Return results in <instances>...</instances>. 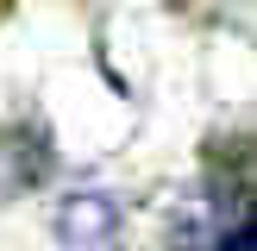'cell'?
<instances>
[{
  "label": "cell",
  "mask_w": 257,
  "mask_h": 251,
  "mask_svg": "<svg viewBox=\"0 0 257 251\" xmlns=\"http://www.w3.org/2000/svg\"><path fill=\"white\" fill-rule=\"evenodd\" d=\"M50 226H57V245L63 251H107L113 232H119V207H113L107 195H88V188H82V195H69L57 207Z\"/></svg>",
  "instance_id": "obj_2"
},
{
  "label": "cell",
  "mask_w": 257,
  "mask_h": 251,
  "mask_svg": "<svg viewBox=\"0 0 257 251\" xmlns=\"http://www.w3.org/2000/svg\"><path fill=\"white\" fill-rule=\"evenodd\" d=\"M50 170H57V145H50V132L38 119L0 132V201H19L32 188H44Z\"/></svg>",
  "instance_id": "obj_1"
},
{
  "label": "cell",
  "mask_w": 257,
  "mask_h": 251,
  "mask_svg": "<svg viewBox=\"0 0 257 251\" xmlns=\"http://www.w3.org/2000/svg\"><path fill=\"white\" fill-rule=\"evenodd\" d=\"M213 251H257V207L238 213V220L220 232V245H213Z\"/></svg>",
  "instance_id": "obj_3"
}]
</instances>
